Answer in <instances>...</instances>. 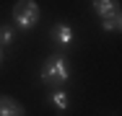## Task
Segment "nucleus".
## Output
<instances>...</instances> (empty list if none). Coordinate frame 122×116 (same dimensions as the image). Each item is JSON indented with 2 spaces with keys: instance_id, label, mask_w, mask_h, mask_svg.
<instances>
[{
  "instance_id": "423d86ee",
  "label": "nucleus",
  "mask_w": 122,
  "mask_h": 116,
  "mask_svg": "<svg viewBox=\"0 0 122 116\" xmlns=\"http://www.w3.org/2000/svg\"><path fill=\"white\" fill-rule=\"evenodd\" d=\"M49 101L55 103V108H57V111H68V106H70V101H68L65 90H55L52 95H49Z\"/></svg>"
},
{
  "instance_id": "f257e3e1",
  "label": "nucleus",
  "mask_w": 122,
  "mask_h": 116,
  "mask_svg": "<svg viewBox=\"0 0 122 116\" xmlns=\"http://www.w3.org/2000/svg\"><path fill=\"white\" fill-rule=\"evenodd\" d=\"M68 77H70V65H68V59L60 57V54L47 57V62H44V67H42V80H44L47 85H52V88H60V85L68 83Z\"/></svg>"
},
{
  "instance_id": "f03ea898",
  "label": "nucleus",
  "mask_w": 122,
  "mask_h": 116,
  "mask_svg": "<svg viewBox=\"0 0 122 116\" xmlns=\"http://www.w3.org/2000/svg\"><path fill=\"white\" fill-rule=\"evenodd\" d=\"M13 21L18 23L21 28H31L34 23L39 21V5H36L34 0L16 3V8H13Z\"/></svg>"
},
{
  "instance_id": "39448f33",
  "label": "nucleus",
  "mask_w": 122,
  "mask_h": 116,
  "mask_svg": "<svg viewBox=\"0 0 122 116\" xmlns=\"http://www.w3.org/2000/svg\"><path fill=\"white\" fill-rule=\"evenodd\" d=\"M94 10H96L101 18H109V16H114L120 10V3H114V0H96L94 3Z\"/></svg>"
},
{
  "instance_id": "20e7f679",
  "label": "nucleus",
  "mask_w": 122,
  "mask_h": 116,
  "mask_svg": "<svg viewBox=\"0 0 122 116\" xmlns=\"http://www.w3.org/2000/svg\"><path fill=\"white\" fill-rule=\"evenodd\" d=\"M0 116H24V106L16 98H0Z\"/></svg>"
},
{
  "instance_id": "0eeeda50",
  "label": "nucleus",
  "mask_w": 122,
  "mask_h": 116,
  "mask_svg": "<svg viewBox=\"0 0 122 116\" xmlns=\"http://www.w3.org/2000/svg\"><path fill=\"white\" fill-rule=\"evenodd\" d=\"M120 26H122V16H120V10H117L114 16L104 18V23H101V28H104V31H120Z\"/></svg>"
},
{
  "instance_id": "1a4fd4ad",
  "label": "nucleus",
  "mask_w": 122,
  "mask_h": 116,
  "mask_svg": "<svg viewBox=\"0 0 122 116\" xmlns=\"http://www.w3.org/2000/svg\"><path fill=\"white\" fill-rule=\"evenodd\" d=\"M0 62H3V46H0Z\"/></svg>"
},
{
  "instance_id": "7ed1b4c3",
  "label": "nucleus",
  "mask_w": 122,
  "mask_h": 116,
  "mask_svg": "<svg viewBox=\"0 0 122 116\" xmlns=\"http://www.w3.org/2000/svg\"><path fill=\"white\" fill-rule=\"evenodd\" d=\"M52 39L60 46H70V41H73V28H70L68 23H57V26L52 28Z\"/></svg>"
},
{
  "instance_id": "6e6552de",
  "label": "nucleus",
  "mask_w": 122,
  "mask_h": 116,
  "mask_svg": "<svg viewBox=\"0 0 122 116\" xmlns=\"http://www.w3.org/2000/svg\"><path fill=\"white\" fill-rule=\"evenodd\" d=\"M13 44V31L8 26H0V46H8Z\"/></svg>"
}]
</instances>
